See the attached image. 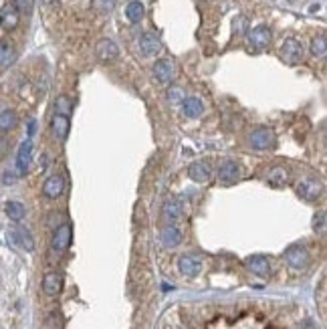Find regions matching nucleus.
<instances>
[{"label":"nucleus","instance_id":"f257e3e1","mask_svg":"<svg viewBox=\"0 0 327 329\" xmlns=\"http://www.w3.org/2000/svg\"><path fill=\"white\" fill-rule=\"evenodd\" d=\"M297 194H299L303 200H307V202H315V200H319L321 194H323V184H321L319 180H315V178L305 176V178H301V180L297 182Z\"/></svg>","mask_w":327,"mask_h":329},{"label":"nucleus","instance_id":"f03ea898","mask_svg":"<svg viewBox=\"0 0 327 329\" xmlns=\"http://www.w3.org/2000/svg\"><path fill=\"white\" fill-rule=\"evenodd\" d=\"M281 57L287 61V63H291V65H297V63H301L303 61V57H305V47H303V43L299 41V39H285L283 41V45H281Z\"/></svg>","mask_w":327,"mask_h":329},{"label":"nucleus","instance_id":"7ed1b4c3","mask_svg":"<svg viewBox=\"0 0 327 329\" xmlns=\"http://www.w3.org/2000/svg\"><path fill=\"white\" fill-rule=\"evenodd\" d=\"M71 240H73V228L69 222L57 226V230L53 232V238H51V246L55 253H65L69 246H71Z\"/></svg>","mask_w":327,"mask_h":329},{"label":"nucleus","instance_id":"20e7f679","mask_svg":"<svg viewBox=\"0 0 327 329\" xmlns=\"http://www.w3.org/2000/svg\"><path fill=\"white\" fill-rule=\"evenodd\" d=\"M269 45H271V31H269L265 25L255 27V29L249 33V47H251V51L261 53V51H265Z\"/></svg>","mask_w":327,"mask_h":329},{"label":"nucleus","instance_id":"39448f33","mask_svg":"<svg viewBox=\"0 0 327 329\" xmlns=\"http://www.w3.org/2000/svg\"><path fill=\"white\" fill-rule=\"evenodd\" d=\"M285 261H287L289 267L301 271V269H305V267L309 265V253H307V249L301 246V244H291V246L285 251Z\"/></svg>","mask_w":327,"mask_h":329},{"label":"nucleus","instance_id":"423d86ee","mask_svg":"<svg viewBox=\"0 0 327 329\" xmlns=\"http://www.w3.org/2000/svg\"><path fill=\"white\" fill-rule=\"evenodd\" d=\"M249 141L255 149H271L275 145V133L269 127H259L249 135Z\"/></svg>","mask_w":327,"mask_h":329},{"label":"nucleus","instance_id":"0eeeda50","mask_svg":"<svg viewBox=\"0 0 327 329\" xmlns=\"http://www.w3.org/2000/svg\"><path fill=\"white\" fill-rule=\"evenodd\" d=\"M238 178H240V168H238V163L232 161V159H224V161L220 163V168H218V180H220V184L230 186V184L238 182Z\"/></svg>","mask_w":327,"mask_h":329},{"label":"nucleus","instance_id":"6e6552de","mask_svg":"<svg viewBox=\"0 0 327 329\" xmlns=\"http://www.w3.org/2000/svg\"><path fill=\"white\" fill-rule=\"evenodd\" d=\"M31 157H33V139H25L19 147V153H17V174L19 176H25L29 172V166H31Z\"/></svg>","mask_w":327,"mask_h":329},{"label":"nucleus","instance_id":"1a4fd4ad","mask_svg":"<svg viewBox=\"0 0 327 329\" xmlns=\"http://www.w3.org/2000/svg\"><path fill=\"white\" fill-rule=\"evenodd\" d=\"M153 75L159 83H170L176 77V65L172 59H159L153 65Z\"/></svg>","mask_w":327,"mask_h":329},{"label":"nucleus","instance_id":"9d476101","mask_svg":"<svg viewBox=\"0 0 327 329\" xmlns=\"http://www.w3.org/2000/svg\"><path fill=\"white\" fill-rule=\"evenodd\" d=\"M21 23V13L17 11L15 5H5L3 9H0V27H3L5 31H15Z\"/></svg>","mask_w":327,"mask_h":329},{"label":"nucleus","instance_id":"9b49d317","mask_svg":"<svg viewBox=\"0 0 327 329\" xmlns=\"http://www.w3.org/2000/svg\"><path fill=\"white\" fill-rule=\"evenodd\" d=\"M139 51L143 57H155L161 51V41L155 33H143L139 39Z\"/></svg>","mask_w":327,"mask_h":329},{"label":"nucleus","instance_id":"f8f14e48","mask_svg":"<svg viewBox=\"0 0 327 329\" xmlns=\"http://www.w3.org/2000/svg\"><path fill=\"white\" fill-rule=\"evenodd\" d=\"M63 192H65V178H63L61 174H53V176H49V178L45 180V184H43V194H45L49 200L59 198Z\"/></svg>","mask_w":327,"mask_h":329},{"label":"nucleus","instance_id":"ddd939ff","mask_svg":"<svg viewBox=\"0 0 327 329\" xmlns=\"http://www.w3.org/2000/svg\"><path fill=\"white\" fill-rule=\"evenodd\" d=\"M178 269L184 277H196L202 271V261L194 255H184L178 259Z\"/></svg>","mask_w":327,"mask_h":329},{"label":"nucleus","instance_id":"4468645a","mask_svg":"<svg viewBox=\"0 0 327 329\" xmlns=\"http://www.w3.org/2000/svg\"><path fill=\"white\" fill-rule=\"evenodd\" d=\"M247 267L255 273V275H259V277H267L269 273H271V263H269V259L265 257V255H251V257H247Z\"/></svg>","mask_w":327,"mask_h":329},{"label":"nucleus","instance_id":"2eb2a0df","mask_svg":"<svg viewBox=\"0 0 327 329\" xmlns=\"http://www.w3.org/2000/svg\"><path fill=\"white\" fill-rule=\"evenodd\" d=\"M188 176H190V180H194L198 184H204V182L210 180L212 172H210V166L206 161H194V163H190V168H188Z\"/></svg>","mask_w":327,"mask_h":329},{"label":"nucleus","instance_id":"dca6fc26","mask_svg":"<svg viewBox=\"0 0 327 329\" xmlns=\"http://www.w3.org/2000/svg\"><path fill=\"white\" fill-rule=\"evenodd\" d=\"M61 289H63V277L59 273H53L51 271V273H47L43 277V291H45V295L57 297L61 293Z\"/></svg>","mask_w":327,"mask_h":329},{"label":"nucleus","instance_id":"f3484780","mask_svg":"<svg viewBox=\"0 0 327 329\" xmlns=\"http://www.w3.org/2000/svg\"><path fill=\"white\" fill-rule=\"evenodd\" d=\"M267 182L273 188H285L289 184V170L285 166H275L267 174Z\"/></svg>","mask_w":327,"mask_h":329},{"label":"nucleus","instance_id":"a211bd4d","mask_svg":"<svg viewBox=\"0 0 327 329\" xmlns=\"http://www.w3.org/2000/svg\"><path fill=\"white\" fill-rule=\"evenodd\" d=\"M95 53H97V57H99L101 61H113V59L119 57V49H117V45H115L111 39H103V41H99Z\"/></svg>","mask_w":327,"mask_h":329},{"label":"nucleus","instance_id":"6ab92c4d","mask_svg":"<svg viewBox=\"0 0 327 329\" xmlns=\"http://www.w3.org/2000/svg\"><path fill=\"white\" fill-rule=\"evenodd\" d=\"M69 115H63V113H55L53 121H51V129L55 133L57 139H67L69 135Z\"/></svg>","mask_w":327,"mask_h":329},{"label":"nucleus","instance_id":"aec40b11","mask_svg":"<svg viewBox=\"0 0 327 329\" xmlns=\"http://www.w3.org/2000/svg\"><path fill=\"white\" fill-rule=\"evenodd\" d=\"M161 242L166 244L168 249L178 246V244L182 242V230H180L178 226H174V224L164 226V230H161Z\"/></svg>","mask_w":327,"mask_h":329},{"label":"nucleus","instance_id":"412c9836","mask_svg":"<svg viewBox=\"0 0 327 329\" xmlns=\"http://www.w3.org/2000/svg\"><path fill=\"white\" fill-rule=\"evenodd\" d=\"M182 111H184L186 117L196 119V117H200L204 113V103L198 97H188V99L182 101Z\"/></svg>","mask_w":327,"mask_h":329},{"label":"nucleus","instance_id":"4be33fe9","mask_svg":"<svg viewBox=\"0 0 327 329\" xmlns=\"http://www.w3.org/2000/svg\"><path fill=\"white\" fill-rule=\"evenodd\" d=\"M11 238L19 244V246H23L25 251H33L35 249V240H33V236H31V232L27 230V228H23V226H19V228H15L13 232H11Z\"/></svg>","mask_w":327,"mask_h":329},{"label":"nucleus","instance_id":"5701e85b","mask_svg":"<svg viewBox=\"0 0 327 329\" xmlns=\"http://www.w3.org/2000/svg\"><path fill=\"white\" fill-rule=\"evenodd\" d=\"M161 214H164V218H166L168 222H176L182 216V204L178 200H168L166 204H164V208H161Z\"/></svg>","mask_w":327,"mask_h":329},{"label":"nucleus","instance_id":"b1692460","mask_svg":"<svg viewBox=\"0 0 327 329\" xmlns=\"http://www.w3.org/2000/svg\"><path fill=\"white\" fill-rule=\"evenodd\" d=\"M17 53H15V47L9 43V41H0V67H9L13 61H15Z\"/></svg>","mask_w":327,"mask_h":329},{"label":"nucleus","instance_id":"393cba45","mask_svg":"<svg viewBox=\"0 0 327 329\" xmlns=\"http://www.w3.org/2000/svg\"><path fill=\"white\" fill-rule=\"evenodd\" d=\"M143 13H145V9H143V5L139 3V0H131V3L127 5V9H125V17L129 19V23H139L143 19Z\"/></svg>","mask_w":327,"mask_h":329},{"label":"nucleus","instance_id":"a878e982","mask_svg":"<svg viewBox=\"0 0 327 329\" xmlns=\"http://www.w3.org/2000/svg\"><path fill=\"white\" fill-rule=\"evenodd\" d=\"M17 123H19V117L15 111H11V109L0 111V131H11L17 127Z\"/></svg>","mask_w":327,"mask_h":329},{"label":"nucleus","instance_id":"bb28decb","mask_svg":"<svg viewBox=\"0 0 327 329\" xmlns=\"http://www.w3.org/2000/svg\"><path fill=\"white\" fill-rule=\"evenodd\" d=\"M309 51H311V55H313L315 59H323V57L327 55V41H325V35L315 37V39L311 41Z\"/></svg>","mask_w":327,"mask_h":329},{"label":"nucleus","instance_id":"cd10ccee","mask_svg":"<svg viewBox=\"0 0 327 329\" xmlns=\"http://www.w3.org/2000/svg\"><path fill=\"white\" fill-rule=\"evenodd\" d=\"M25 214H27V210H25V206H23L21 202H17V200L7 202V216H9L11 220L21 222V220L25 218Z\"/></svg>","mask_w":327,"mask_h":329},{"label":"nucleus","instance_id":"c85d7f7f","mask_svg":"<svg viewBox=\"0 0 327 329\" xmlns=\"http://www.w3.org/2000/svg\"><path fill=\"white\" fill-rule=\"evenodd\" d=\"M55 107H57V113H63V115H69L71 113V99L67 95H59L57 101H55Z\"/></svg>","mask_w":327,"mask_h":329},{"label":"nucleus","instance_id":"c756f323","mask_svg":"<svg viewBox=\"0 0 327 329\" xmlns=\"http://www.w3.org/2000/svg\"><path fill=\"white\" fill-rule=\"evenodd\" d=\"M115 3L117 0H91L93 9L99 11V13H111L115 9Z\"/></svg>","mask_w":327,"mask_h":329},{"label":"nucleus","instance_id":"7c9ffc66","mask_svg":"<svg viewBox=\"0 0 327 329\" xmlns=\"http://www.w3.org/2000/svg\"><path fill=\"white\" fill-rule=\"evenodd\" d=\"M61 327H63V319L59 313L49 315V319L45 321V329H61Z\"/></svg>","mask_w":327,"mask_h":329},{"label":"nucleus","instance_id":"2f4dec72","mask_svg":"<svg viewBox=\"0 0 327 329\" xmlns=\"http://www.w3.org/2000/svg\"><path fill=\"white\" fill-rule=\"evenodd\" d=\"M168 99H170L172 103L184 101V89H182V87H170V89H168Z\"/></svg>","mask_w":327,"mask_h":329},{"label":"nucleus","instance_id":"473e14b6","mask_svg":"<svg viewBox=\"0 0 327 329\" xmlns=\"http://www.w3.org/2000/svg\"><path fill=\"white\" fill-rule=\"evenodd\" d=\"M13 5L17 7L19 13H31V11H33V5H35V0H13Z\"/></svg>","mask_w":327,"mask_h":329},{"label":"nucleus","instance_id":"72a5a7b5","mask_svg":"<svg viewBox=\"0 0 327 329\" xmlns=\"http://www.w3.org/2000/svg\"><path fill=\"white\" fill-rule=\"evenodd\" d=\"M313 228H315V232H321L323 234V230H325V214L323 212H319V216H315Z\"/></svg>","mask_w":327,"mask_h":329},{"label":"nucleus","instance_id":"f704fd0d","mask_svg":"<svg viewBox=\"0 0 327 329\" xmlns=\"http://www.w3.org/2000/svg\"><path fill=\"white\" fill-rule=\"evenodd\" d=\"M17 176H19V174H15V172H7L5 178H3V182H5V184H15V182H17Z\"/></svg>","mask_w":327,"mask_h":329},{"label":"nucleus","instance_id":"c9c22d12","mask_svg":"<svg viewBox=\"0 0 327 329\" xmlns=\"http://www.w3.org/2000/svg\"><path fill=\"white\" fill-rule=\"evenodd\" d=\"M7 149H9V141H7V137H0V157H3V155L7 153Z\"/></svg>","mask_w":327,"mask_h":329},{"label":"nucleus","instance_id":"e433bc0d","mask_svg":"<svg viewBox=\"0 0 327 329\" xmlns=\"http://www.w3.org/2000/svg\"><path fill=\"white\" fill-rule=\"evenodd\" d=\"M55 3H57V0H43V5H45V7H53Z\"/></svg>","mask_w":327,"mask_h":329},{"label":"nucleus","instance_id":"4c0bfd02","mask_svg":"<svg viewBox=\"0 0 327 329\" xmlns=\"http://www.w3.org/2000/svg\"><path fill=\"white\" fill-rule=\"evenodd\" d=\"M35 127H37V125H35V121H31V125H29V131H31V135L35 133Z\"/></svg>","mask_w":327,"mask_h":329}]
</instances>
